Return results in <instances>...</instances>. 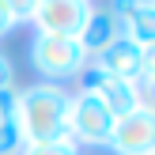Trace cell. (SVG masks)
<instances>
[{
	"mask_svg": "<svg viewBox=\"0 0 155 155\" xmlns=\"http://www.w3.org/2000/svg\"><path fill=\"white\" fill-rule=\"evenodd\" d=\"M19 155H83L72 140H53V144H27Z\"/></svg>",
	"mask_w": 155,
	"mask_h": 155,
	"instance_id": "obj_11",
	"label": "cell"
},
{
	"mask_svg": "<svg viewBox=\"0 0 155 155\" xmlns=\"http://www.w3.org/2000/svg\"><path fill=\"white\" fill-rule=\"evenodd\" d=\"M80 91L95 95L98 102L114 114V117H125V114L136 110V106H148V95H144L136 83H129V80H114V76L98 72V68H91V64L80 72Z\"/></svg>",
	"mask_w": 155,
	"mask_h": 155,
	"instance_id": "obj_6",
	"label": "cell"
},
{
	"mask_svg": "<svg viewBox=\"0 0 155 155\" xmlns=\"http://www.w3.org/2000/svg\"><path fill=\"white\" fill-rule=\"evenodd\" d=\"M12 27H15V19H12V12L4 8V0H0V38H4L8 30H12Z\"/></svg>",
	"mask_w": 155,
	"mask_h": 155,
	"instance_id": "obj_14",
	"label": "cell"
},
{
	"mask_svg": "<svg viewBox=\"0 0 155 155\" xmlns=\"http://www.w3.org/2000/svg\"><path fill=\"white\" fill-rule=\"evenodd\" d=\"M106 148L114 155H155V110L136 106L125 117H114Z\"/></svg>",
	"mask_w": 155,
	"mask_h": 155,
	"instance_id": "obj_5",
	"label": "cell"
},
{
	"mask_svg": "<svg viewBox=\"0 0 155 155\" xmlns=\"http://www.w3.org/2000/svg\"><path fill=\"white\" fill-rule=\"evenodd\" d=\"M15 106H19V91L0 87V117H15Z\"/></svg>",
	"mask_w": 155,
	"mask_h": 155,
	"instance_id": "obj_13",
	"label": "cell"
},
{
	"mask_svg": "<svg viewBox=\"0 0 155 155\" xmlns=\"http://www.w3.org/2000/svg\"><path fill=\"white\" fill-rule=\"evenodd\" d=\"M68 98L61 83H30L19 91V106H15V121L27 144H53L68 140Z\"/></svg>",
	"mask_w": 155,
	"mask_h": 155,
	"instance_id": "obj_1",
	"label": "cell"
},
{
	"mask_svg": "<svg viewBox=\"0 0 155 155\" xmlns=\"http://www.w3.org/2000/svg\"><path fill=\"white\" fill-rule=\"evenodd\" d=\"M91 0H38L34 4V34H57V38H80L83 23L91 15Z\"/></svg>",
	"mask_w": 155,
	"mask_h": 155,
	"instance_id": "obj_7",
	"label": "cell"
},
{
	"mask_svg": "<svg viewBox=\"0 0 155 155\" xmlns=\"http://www.w3.org/2000/svg\"><path fill=\"white\" fill-rule=\"evenodd\" d=\"M34 4H38V0H4V8L12 12V19H15V23H30Z\"/></svg>",
	"mask_w": 155,
	"mask_h": 155,
	"instance_id": "obj_12",
	"label": "cell"
},
{
	"mask_svg": "<svg viewBox=\"0 0 155 155\" xmlns=\"http://www.w3.org/2000/svg\"><path fill=\"white\" fill-rule=\"evenodd\" d=\"M140 12H155V0H110V15L117 23L133 19V15H140Z\"/></svg>",
	"mask_w": 155,
	"mask_h": 155,
	"instance_id": "obj_10",
	"label": "cell"
},
{
	"mask_svg": "<svg viewBox=\"0 0 155 155\" xmlns=\"http://www.w3.org/2000/svg\"><path fill=\"white\" fill-rule=\"evenodd\" d=\"M117 38H121V23L114 19L110 12H102V8H91L87 23H83V30H80V45H83V53H87V61H95L98 53L110 42H117Z\"/></svg>",
	"mask_w": 155,
	"mask_h": 155,
	"instance_id": "obj_8",
	"label": "cell"
},
{
	"mask_svg": "<svg viewBox=\"0 0 155 155\" xmlns=\"http://www.w3.org/2000/svg\"><path fill=\"white\" fill-rule=\"evenodd\" d=\"M114 129V114L87 91H76L68 98V140L76 148H106Z\"/></svg>",
	"mask_w": 155,
	"mask_h": 155,
	"instance_id": "obj_3",
	"label": "cell"
},
{
	"mask_svg": "<svg viewBox=\"0 0 155 155\" xmlns=\"http://www.w3.org/2000/svg\"><path fill=\"white\" fill-rule=\"evenodd\" d=\"M91 68H98V72L114 76V80H129V83H136L144 95H148V87H151V49H136V45L125 42V38L110 42L95 61H91Z\"/></svg>",
	"mask_w": 155,
	"mask_h": 155,
	"instance_id": "obj_4",
	"label": "cell"
},
{
	"mask_svg": "<svg viewBox=\"0 0 155 155\" xmlns=\"http://www.w3.org/2000/svg\"><path fill=\"white\" fill-rule=\"evenodd\" d=\"M30 64L42 76V83H64L76 80L91 64L80 38H57V34H34L30 42Z\"/></svg>",
	"mask_w": 155,
	"mask_h": 155,
	"instance_id": "obj_2",
	"label": "cell"
},
{
	"mask_svg": "<svg viewBox=\"0 0 155 155\" xmlns=\"http://www.w3.org/2000/svg\"><path fill=\"white\" fill-rule=\"evenodd\" d=\"M23 148H27V140L19 133V121L15 117H0V155H19Z\"/></svg>",
	"mask_w": 155,
	"mask_h": 155,
	"instance_id": "obj_9",
	"label": "cell"
}]
</instances>
